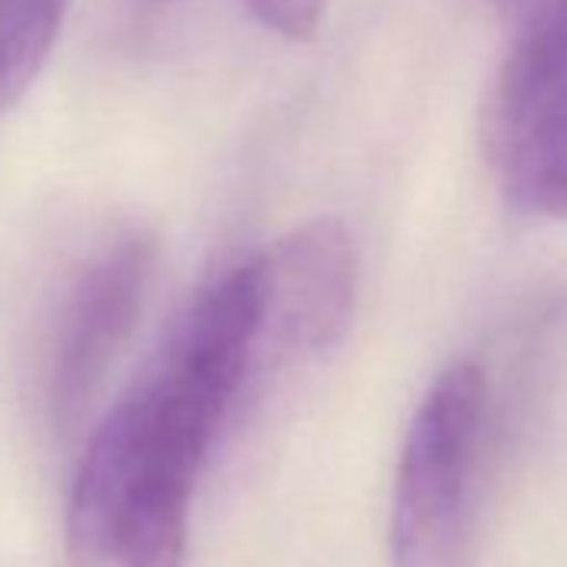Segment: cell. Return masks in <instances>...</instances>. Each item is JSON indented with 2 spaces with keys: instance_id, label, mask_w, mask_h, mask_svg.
Listing matches in <instances>:
<instances>
[{
  "instance_id": "obj_1",
  "label": "cell",
  "mask_w": 567,
  "mask_h": 567,
  "mask_svg": "<svg viewBox=\"0 0 567 567\" xmlns=\"http://www.w3.org/2000/svg\"><path fill=\"white\" fill-rule=\"evenodd\" d=\"M260 348L257 264L210 277L94 431L68 497L74 567H187L190 497Z\"/></svg>"
},
{
  "instance_id": "obj_2",
  "label": "cell",
  "mask_w": 567,
  "mask_h": 567,
  "mask_svg": "<svg viewBox=\"0 0 567 567\" xmlns=\"http://www.w3.org/2000/svg\"><path fill=\"white\" fill-rule=\"evenodd\" d=\"M487 384L454 361L411 417L394 487L398 567H467Z\"/></svg>"
},
{
  "instance_id": "obj_3",
  "label": "cell",
  "mask_w": 567,
  "mask_h": 567,
  "mask_svg": "<svg viewBox=\"0 0 567 567\" xmlns=\"http://www.w3.org/2000/svg\"><path fill=\"white\" fill-rule=\"evenodd\" d=\"M484 144L507 204L567 217V18L530 14L484 107Z\"/></svg>"
},
{
  "instance_id": "obj_4",
  "label": "cell",
  "mask_w": 567,
  "mask_h": 567,
  "mask_svg": "<svg viewBox=\"0 0 567 567\" xmlns=\"http://www.w3.org/2000/svg\"><path fill=\"white\" fill-rule=\"evenodd\" d=\"M151 274L154 240L144 230L114 234L78 267L54 318L48 361V404L61 427L87 411L114 368L141 318Z\"/></svg>"
},
{
  "instance_id": "obj_5",
  "label": "cell",
  "mask_w": 567,
  "mask_h": 567,
  "mask_svg": "<svg viewBox=\"0 0 567 567\" xmlns=\"http://www.w3.org/2000/svg\"><path fill=\"white\" fill-rule=\"evenodd\" d=\"M254 264L260 344L328 351L344 338L358 301V250L341 220H308L274 240Z\"/></svg>"
},
{
  "instance_id": "obj_6",
  "label": "cell",
  "mask_w": 567,
  "mask_h": 567,
  "mask_svg": "<svg viewBox=\"0 0 567 567\" xmlns=\"http://www.w3.org/2000/svg\"><path fill=\"white\" fill-rule=\"evenodd\" d=\"M71 0H0V111L28 97L48 68Z\"/></svg>"
},
{
  "instance_id": "obj_7",
  "label": "cell",
  "mask_w": 567,
  "mask_h": 567,
  "mask_svg": "<svg viewBox=\"0 0 567 567\" xmlns=\"http://www.w3.org/2000/svg\"><path fill=\"white\" fill-rule=\"evenodd\" d=\"M240 4L267 31L288 41H305L318 31L328 0H240Z\"/></svg>"
},
{
  "instance_id": "obj_8",
  "label": "cell",
  "mask_w": 567,
  "mask_h": 567,
  "mask_svg": "<svg viewBox=\"0 0 567 567\" xmlns=\"http://www.w3.org/2000/svg\"><path fill=\"white\" fill-rule=\"evenodd\" d=\"M174 8H177V0H127V21H131L134 31H151Z\"/></svg>"
},
{
  "instance_id": "obj_9",
  "label": "cell",
  "mask_w": 567,
  "mask_h": 567,
  "mask_svg": "<svg viewBox=\"0 0 567 567\" xmlns=\"http://www.w3.org/2000/svg\"><path fill=\"white\" fill-rule=\"evenodd\" d=\"M494 4L501 8V11H507V14H514V18H520V24L544 4V0H494Z\"/></svg>"
}]
</instances>
